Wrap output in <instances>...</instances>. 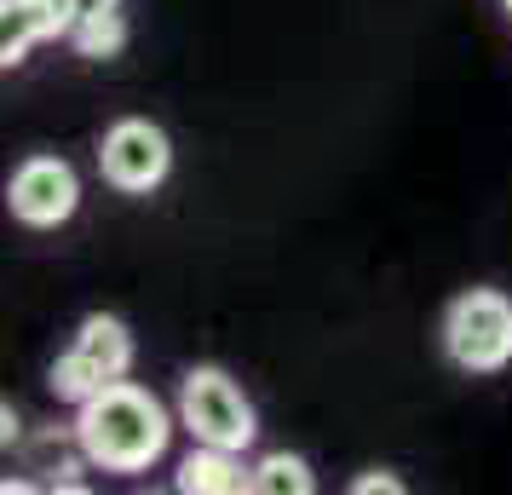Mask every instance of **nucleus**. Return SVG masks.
Wrapping results in <instances>:
<instances>
[{
	"label": "nucleus",
	"mask_w": 512,
	"mask_h": 495,
	"mask_svg": "<svg viewBox=\"0 0 512 495\" xmlns=\"http://www.w3.org/2000/svg\"><path fill=\"white\" fill-rule=\"evenodd\" d=\"M87 0H0V64H24V52L35 41L70 35Z\"/></svg>",
	"instance_id": "obj_6"
},
{
	"label": "nucleus",
	"mask_w": 512,
	"mask_h": 495,
	"mask_svg": "<svg viewBox=\"0 0 512 495\" xmlns=\"http://www.w3.org/2000/svg\"><path fill=\"white\" fill-rule=\"evenodd\" d=\"M70 41L87 58H110V52L127 41V24H121V6L116 0H104V6H81V18H75L70 29Z\"/></svg>",
	"instance_id": "obj_9"
},
{
	"label": "nucleus",
	"mask_w": 512,
	"mask_h": 495,
	"mask_svg": "<svg viewBox=\"0 0 512 495\" xmlns=\"http://www.w3.org/2000/svg\"><path fill=\"white\" fill-rule=\"evenodd\" d=\"M179 421L196 444H213V449H248L259 438V421H254V403L242 398L225 369H190L185 386H179Z\"/></svg>",
	"instance_id": "obj_3"
},
{
	"label": "nucleus",
	"mask_w": 512,
	"mask_h": 495,
	"mask_svg": "<svg viewBox=\"0 0 512 495\" xmlns=\"http://www.w3.org/2000/svg\"><path fill=\"white\" fill-rule=\"evenodd\" d=\"M0 421H6V426H0V438H6V444H12V438H18V415H12V403H6V409H0Z\"/></svg>",
	"instance_id": "obj_13"
},
{
	"label": "nucleus",
	"mask_w": 512,
	"mask_h": 495,
	"mask_svg": "<svg viewBox=\"0 0 512 495\" xmlns=\"http://www.w3.org/2000/svg\"><path fill=\"white\" fill-rule=\"evenodd\" d=\"M507 18H512V0H507Z\"/></svg>",
	"instance_id": "obj_14"
},
{
	"label": "nucleus",
	"mask_w": 512,
	"mask_h": 495,
	"mask_svg": "<svg viewBox=\"0 0 512 495\" xmlns=\"http://www.w3.org/2000/svg\"><path fill=\"white\" fill-rule=\"evenodd\" d=\"M173 484L185 495H242V490H254V467H242V449L196 444Z\"/></svg>",
	"instance_id": "obj_7"
},
{
	"label": "nucleus",
	"mask_w": 512,
	"mask_h": 495,
	"mask_svg": "<svg viewBox=\"0 0 512 495\" xmlns=\"http://www.w3.org/2000/svg\"><path fill=\"white\" fill-rule=\"evenodd\" d=\"M6 202H12V219H24L35 231H52V225H64L75 213L81 179H75V167L64 162V156H29V162L12 173Z\"/></svg>",
	"instance_id": "obj_5"
},
{
	"label": "nucleus",
	"mask_w": 512,
	"mask_h": 495,
	"mask_svg": "<svg viewBox=\"0 0 512 495\" xmlns=\"http://www.w3.org/2000/svg\"><path fill=\"white\" fill-rule=\"evenodd\" d=\"M167 438H173L167 409L133 380H104L75 415L81 461H93L104 472H144L150 461L167 455Z\"/></svg>",
	"instance_id": "obj_1"
},
{
	"label": "nucleus",
	"mask_w": 512,
	"mask_h": 495,
	"mask_svg": "<svg viewBox=\"0 0 512 495\" xmlns=\"http://www.w3.org/2000/svg\"><path fill=\"white\" fill-rule=\"evenodd\" d=\"M98 167H104V179L127 196H144V190H156L167 179V167H173V144L156 121H139L127 116L116 121L104 144H98Z\"/></svg>",
	"instance_id": "obj_4"
},
{
	"label": "nucleus",
	"mask_w": 512,
	"mask_h": 495,
	"mask_svg": "<svg viewBox=\"0 0 512 495\" xmlns=\"http://www.w3.org/2000/svg\"><path fill=\"white\" fill-rule=\"evenodd\" d=\"M254 490L259 495H311L317 490V478H311V467H305L300 455L271 449V455H259L254 461Z\"/></svg>",
	"instance_id": "obj_10"
},
{
	"label": "nucleus",
	"mask_w": 512,
	"mask_h": 495,
	"mask_svg": "<svg viewBox=\"0 0 512 495\" xmlns=\"http://www.w3.org/2000/svg\"><path fill=\"white\" fill-rule=\"evenodd\" d=\"M75 346H81V352L104 369V380H127V369H133V334H127V323H121V317L93 311V317L81 323V334H75Z\"/></svg>",
	"instance_id": "obj_8"
},
{
	"label": "nucleus",
	"mask_w": 512,
	"mask_h": 495,
	"mask_svg": "<svg viewBox=\"0 0 512 495\" xmlns=\"http://www.w3.org/2000/svg\"><path fill=\"white\" fill-rule=\"evenodd\" d=\"M443 352L466 375H495L512 363V300L501 288H466L443 311Z\"/></svg>",
	"instance_id": "obj_2"
},
{
	"label": "nucleus",
	"mask_w": 512,
	"mask_h": 495,
	"mask_svg": "<svg viewBox=\"0 0 512 495\" xmlns=\"http://www.w3.org/2000/svg\"><path fill=\"white\" fill-rule=\"evenodd\" d=\"M47 386H52V398H64V403H75V409H81V403H87L98 386H104V369H98V363L81 352V346H70V352L52 363Z\"/></svg>",
	"instance_id": "obj_11"
},
{
	"label": "nucleus",
	"mask_w": 512,
	"mask_h": 495,
	"mask_svg": "<svg viewBox=\"0 0 512 495\" xmlns=\"http://www.w3.org/2000/svg\"><path fill=\"white\" fill-rule=\"evenodd\" d=\"M351 490H357V495H374V490H380V495H397V490H403V478H392V472H369V478H357Z\"/></svg>",
	"instance_id": "obj_12"
}]
</instances>
